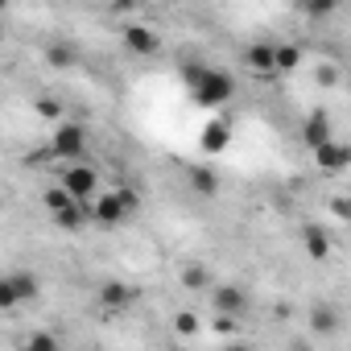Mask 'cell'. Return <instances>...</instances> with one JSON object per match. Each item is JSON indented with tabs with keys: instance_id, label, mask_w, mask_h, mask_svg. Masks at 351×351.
Listing matches in <instances>:
<instances>
[{
	"instance_id": "obj_1",
	"label": "cell",
	"mask_w": 351,
	"mask_h": 351,
	"mask_svg": "<svg viewBox=\"0 0 351 351\" xmlns=\"http://www.w3.org/2000/svg\"><path fill=\"white\" fill-rule=\"evenodd\" d=\"M186 87H195V99L207 108H219L236 95V79L228 71H207V66H186Z\"/></svg>"
},
{
	"instance_id": "obj_2",
	"label": "cell",
	"mask_w": 351,
	"mask_h": 351,
	"mask_svg": "<svg viewBox=\"0 0 351 351\" xmlns=\"http://www.w3.org/2000/svg\"><path fill=\"white\" fill-rule=\"evenodd\" d=\"M132 211H136V195L128 186H120L112 195H99V191L91 195V223H99V228H120Z\"/></svg>"
},
{
	"instance_id": "obj_3",
	"label": "cell",
	"mask_w": 351,
	"mask_h": 351,
	"mask_svg": "<svg viewBox=\"0 0 351 351\" xmlns=\"http://www.w3.org/2000/svg\"><path fill=\"white\" fill-rule=\"evenodd\" d=\"M50 153H54V157H66V161H79V157L87 153V128H83L79 120H54Z\"/></svg>"
},
{
	"instance_id": "obj_4",
	"label": "cell",
	"mask_w": 351,
	"mask_h": 351,
	"mask_svg": "<svg viewBox=\"0 0 351 351\" xmlns=\"http://www.w3.org/2000/svg\"><path fill=\"white\" fill-rule=\"evenodd\" d=\"M211 306L223 318H244L248 306H252V298H248V289L240 281H211Z\"/></svg>"
},
{
	"instance_id": "obj_5",
	"label": "cell",
	"mask_w": 351,
	"mask_h": 351,
	"mask_svg": "<svg viewBox=\"0 0 351 351\" xmlns=\"http://www.w3.org/2000/svg\"><path fill=\"white\" fill-rule=\"evenodd\" d=\"M62 191H66L71 199L87 203V199L99 191V169H95V165H87V161H71V169L62 173Z\"/></svg>"
},
{
	"instance_id": "obj_6",
	"label": "cell",
	"mask_w": 351,
	"mask_h": 351,
	"mask_svg": "<svg viewBox=\"0 0 351 351\" xmlns=\"http://www.w3.org/2000/svg\"><path fill=\"white\" fill-rule=\"evenodd\" d=\"M120 42H124V50L136 54V58H153V54L161 50V38H157L149 25H136V21L120 29Z\"/></svg>"
},
{
	"instance_id": "obj_7",
	"label": "cell",
	"mask_w": 351,
	"mask_h": 351,
	"mask_svg": "<svg viewBox=\"0 0 351 351\" xmlns=\"http://www.w3.org/2000/svg\"><path fill=\"white\" fill-rule=\"evenodd\" d=\"M186 186L199 195V199H215L219 195V173L211 169V165H186Z\"/></svg>"
},
{
	"instance_id": "obj_8",
	"label": "cell",
	"mask_w": 351,
	"mask_h": 351,
	"mask_svg": "<svg viewBox=\"0 0 351 351\" xmlns=\"http://www.w3.org/2000/svg\"><path fill=\"white\" fill-rule=\"evenodd\" d=\"M310 153H314V157H318V165H322V169H330V173L347 169V161H351L347 145H343V141H335V136H330V141H322V145H318V149H310Z\"/></svg>"
},
{
	"instance_id": "obj_9",
	"label": "cell",
	"mask_w": 351,
	"mask_h": 351,
	"mask_svg": "<svg viewBox=\"0 0 351 351\" xmlns=\"http://www.w3.org/2000/svg\"><path fill=\"white\" fill-rule=\"evenodd\" d=\"M203 153H223L228 145H232V120H223V116H215L207 128H203Z\"/></svg>"
},
{
	"instance_id": "obj_10",
	"label": "cell",
	"mask_w": 351,
	"mask_h": 351,
	"mask_svg": "<svg viewBox=\"0 0 351 351\" xmlns=\"http://www.w3.org/2000/svg\"><path fill=\"white\" fill-rule=\"evenodd\" d=\"M335 132H330V120H326V112H314V116H306L302 120V141H306V149H318L322 141H330Z\"/></svg>"
},
{
	"instance_id": "obj_11",
	"label": "cell",
	"mask_w": 351,
	"mask_h": 351,
	"mask_svg": "<svg viewBox=\"0 0 351 351\" xmlns=\"http://www.w3.org/2000/svg\"><path fill=\"white\" fill-rule=\"evenodd\" d=\"M302 244H306V256H310V261H326V256H330V236H326V228H318V223H306V228H302Z\"/></svg>"
},
{
	"instance_id": "obj_12",
	"label": "cell",
	"mask_w": 351,
	"mask_h": 351,
	"mask_svg": "<svg viewBox=\"0 0 351 351\" xmlns=\"http://www.w3.org/2000/svg\"><path fill=\"white\" fill-rule=\"evenodd\" d=\"M99 306L104 310H128L132 306V289L120 285V281H104L99 285Z\"/></svg>"
},
{
	"instance_id": "obj_13",
	"label": "cell",
	"mask_w": 351,
	"mask_h": 351,
	"mask_svg": "<svg viewBox=\"0 0 351 351\" xmlns=\"http://www.w3.org/2000/svg\"><path fill=\"white\" fill-rule=\"evenodd\" d=\"M178 277H182V285H186L191 293H207V289H211V281H215V277H211V269H207V265H199V261L182 265V273H178Z\"/></svg>"
},
{
	"instance_id": "obj_14",
	"label": "cell",
	"mask_w": 351,
	"mask_h": 351,
	"mask_svg": "<svg viewBox=\"0 0 351 351\" xmlns=\"http://www.w3.org/2000/svg\"><path fill=\"white\" fill-rule=\"evenodd\" d=\"M13 277V285H17V298H21V306L25 302H34L38 293H42V277L38 273H29V269H17V273H9Z\"/></svg>"
},
{
	"instance_id": "obj_15",
	"label": "cell",
	"mask_w": 351,
	"mask_h": 351,
	"mask_svg": "<svg viewBox=\"0 0 351 351\" xmlns=\"http://www.w3.org/2000/svg\"><path fill=\"white\" fill-rule=\"evenodd\" d=\"M310 326H314L318 335L339 330V310H335V306H314V310H310Z\"/></svg>"
},
{
	"instance_id": "obj_16",
	"label": "cell",
	"mask_w": 351,
	"mask_h": 351,
	"mask_svg": "<svg viewBox=\"0 0 351 351\" xmlns=\"http://www.w3.org/2000/svg\"><path fill=\"white\" fill-rule=\"evenodd\" d=\"M248 66L261 71V75H269V71H273V46H269V42H252V46H248Z\"/></svg>"
},
{
	"instance_id": "obj_17",
	"label": "cell",
	"mask_w": 351,
	"mask_h": 351,
	"mask_svg": "<svg viewBox=\"0 0 351 351\" xmlns=\"http://www.w3.org/2000/svg\"><path fill=\"white\" fill-rule=\"evenodd\" d=\"M46 62L58 66V71H66V66H75V50H71L66 42H50V46H46Z\"/></svg>"
},
{
	"instance_id": "obj_18",
	"label": "cell",
	"mask_w": 351,
	"mask_h": 351,
	"mask_svg": "<svg viewBox=\"0 0 351 351\" xmlns=\"http://www.w3.org/2000/svg\"><path fill=\"white\" fill-rule=\"evenodd\" d=\"M298 62H302L298 46H273V71H293Z\"/></svg>"
},
{
	"instance_id": "obj_19",
	"label": "cell",
	"mask_w": 351,
	"mask_h": 351,
	"mask_svg": "<svg viewBox=\"0 0 351 351\" xmlns=\"http://www.w3.org/2000/svg\"><path fill=\"white\" fill-rule=\"evenodd\" d=\"M34 108H38V116H42V120H50V124H54V120H62V112H66V108H62V99H54V95L34 99Z\"/></svg>"
},
{
	"instance_id": "obj_20",
	"label": "cell",
	"mask_w": 351,
	"mask_h": 351,
	"mask_svg": "<svg viewBox=\"0 0 351 351\" xmlns=\"http://www.w3.org/2000/svg\"><path fill=\"white\" fill-rule=\"evenodd\" d=\"M42 203H46V211L54 215V211H62V207H66V203H75V199H71V195L62 191V182H58V186H50V191L42 195Z\"/></svg>"
},
{
	"instance_id": "obj_21",
	"label": "cell",
	"mask_w": 351,
	"mask_h": 351,
	"mask_svg": "<svg viewBox=\"0 0 351 351\" xmlns=\"http://www.w3.org/2000/svg\"><path fill=\"white\" fill-rule=\"evenodd\" d=\"M17 306H21V298H17L13 277H0V310H17Z\"/></svg>"
},
{
	"instance_id": "obj_22",
	"label": "cell",
	"mask_w": 351,
	"mask_h": 351,
	"mask_svg": "<svg viewBox=\"0 0 351 351\" xmlns=\"http://www.w3.org/2000/svg\"><path fill=\"white\" fill-rule=\"evenodd\" d=\"M21 347H29V351H54V347H58V335H46V330H38V335L21 339Z\"/></svg>"
},
{
	"instance_id": "obj_23",
	"label": "cell",
	"mask_w": 351,
	"mask_h": 351,
	"mask_svg": "<svg viewBox=\"0 0 351 351\" xmlns=\"http://www.w3.org/2000/svg\"><path fill=\"white\" fill-rule=\"evenodd\" d=\"M302 9H306L310 17H330V13L339 9V0H302Z\"/></svg>"
},
{
	"instance_id": "obj_24",
	"label": "cell",
	"mask_w": 351,
	"mask_h": 351,
	"mask_svg": "<svg viewBox=\"0 0 351 351\" xmlns=\"http://www.w3.org/2000/svg\"><path fill=\"white\" fill-rule=\"evenodd\" d=\"M318 83L335 87V83H339V66H330V62H326V66H318Z\"/></svg>"
},
{
	"instance_id": "obj_25",
	"label": "cell",
	"mask_w": 351,
	"mask_h": 351,
	"mask_svg": "<svg viewBox=\"0 0 351 351\" xmlns=\"http://www.w3.org/2000/svg\"><path fill=\"white\" fill-rule=\"evenodd\" d=\"M195 326H199L195 314H178V330H182V335H195Z\"/></svg>"
},
{
	"instance_id": "obj_26",
	"label": "cell",
	"mask_w": 351,
	"mask_h": 351,
	"mask_svg": "<svg viewBox=\"0 0 351 351\" xmlns=\"http://www.w3.org/2000/svg\"><path fill=\"white\" fill-rule=\"evenodd\" d=\"M136 5H141V0H112V9H116V13H132Z\"/></svg>"
},
{
	"instance_id": "obj_27",
	"label": "cell",
	"mask_w": 351,
	"mask_h": 351,
	"mask_svg": "<svg viewBox=\"0 0 351 351\" xmlns=\"http://www.w3.org/2000/svg\"><path fill=\"white\" fill-rule=\"evenodd\" d=\"M330 211H335V219H343V215H347V199H343V195L330 199Z\"/></svg>"
},
{
	"instance_id": "obj_28",
	"label": "cell",
	"mask_w": 351,
	"mask_h": 351,
	"mask_svg": "<svg viewBox=\"0 0 351 351\" xmlns=\"http://www.w3.org/2000/svg\"><path fill=\"white\" fill-rule=\"evenodd\" d=\"M5 9H9V0H0V13H5Z\"/></svg>"
},
{
	"instance_id": "obj_29",
	"label": "cell",
	"mask_w": 351,
	"mask_h": 351,
	"mask_svg": "<svg viewBox=\"0 0 351 351\" xmlns=\"http://www.w3.org/2000/svg\"><path fill=\"white\" fill-rule=\"evenodd\" d=\"M165 5H169V0H165Z\"/></svg>"
}]
</instances>
